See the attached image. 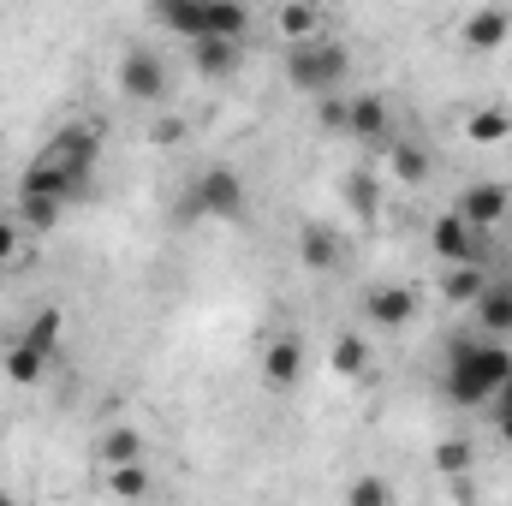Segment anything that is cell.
I'll return each mask as SVG.
<instances>
[{
    "mask_svg": "<svg viewBox=\"0 0 512 506\" xmlns=\"http://www.w3.org/2000/svg\"><path fill=\"white\" fill-rule=\"evenodd\" d=\"M143 459V441H137V429H108L102 435V465L114 471V465H137Z\"/></svg>",
    "mask_w": 512,
    "mask_h": 506,
    "instance_id": "7402d4cb",
    "label": "cell"
},
{
    "mask_svg": "<svg viewBox=\"0 0 512 506\" xmlns=\"http://www.w3.org/2000/svg\"><path fill=\"white\" fill-rule=\"evenodd\" d=\"M161 30H173V36H185L191 48L197 42H245L251 36V12L245 6H215V0H161L155 12H149Z\"/></svg>",
    "mask_w": 512,
    "mask_h": 506,
    "instance_id": "3957f363",
    "label": "cell"
},
{
    "mask_svg": "<svg viewBox=\"0 0 512 506\" xmlns=\"http://www.w3.org/2000/svg\"><path fill=\"white\" fill-rule=\"evenodd\" d=\"M274 24H280L286 48H298V42H310V36L322 30V12H316V6H280V12H274Z\"/></svg>",
    "mask_w": 512,
    "mask_h": 506,
    "instance_id": "ac0fdd59",
    "label": "cell"
},
{
    "mask_svg": "<svg viewBox=\"0 0 512 506\" xmlns=\"http://www.w3.org/2000/svg\"><path fill=\"white\" fill-rule=\"evenodd\" d=\"M191 66H197L203 78H227V72L239 66V48H233V42H197V48H191Z\"/></svg>",
    "mask_w": 512,
    "mask_h": 506,
    "instance_id": "ffe728a7",
    "label": "cell"
},
{
    "mask_svg": "<svg viewBox=\"0 0 512 506\" xmlns=\"http://www.w3.org/2000/svg\"><path fill=\"white\" fill-rule=\"evenodd\" d=\"M120 96L126 102H167V60L155 48H126L120 54Z\"/></svg>",
    "mask_w": 512,
    "mask_h": 506,
    "instance_id": "8992f818",
    "label": "cell"
},
{
    "mask_svg": "<svg viewBox=\"0 0 512 506\" xmlns=\"http://www.w3.org/2000/svg\"><path fill=\"white\" fill-rule=\"evenodd\" d=\"M48 364H54V358H42L36 346H24V340H18V346L6 352V381H18V387H36V381L48 376Z\"/></svg>",
    "mask_w": 512,
    "mask_h": 506,
    "instance_id": "d6986e66",
    "label": "cell"
},
{
    "mask_svg": "<svg viewBox=\"0 0 512 506\" xmlns=\"http://www.w3.org/2000/svg\"><path fill=\"white\" fill-rule=\"evenodd\" d=\"M512 381V352L483 340V334H459L447 340V399L465 411H483L501 387Z\"/></svg>",
    "mask_w": 512,
    "mask_h": 506,
    "instance_id": "7a4b0ae2",
    "label": "cell"
},
{
    "mask_svg": "<svg viewBox=\"0 0 512 506\" xmlns=\"http://www.w3.org/2000/svg\"><path fill=\"white\" fill-rule=\"evenodd\" d=\"M298 262L316 268V274L340 268V233H334L328 221H304V227H298Z\"/></svg>",
    "mask_w": 512,
    "mask_h": 506,
    "instance_id": "7c38bea8",
    "label": "cell"
},
{
    "mask_svg": "<svg viewBox=\"0 0 512 506\" xmlns=\"http://www.w3.org/2000/svg\"><path fill=\"white\" fill-rule=\"evenodd\" d=\"M12 256H18V227L0 221V262H12Z\"/></svg>",
    "mask_w": 512,
    "mask_h": 506,
    "instance_id": "4dcf8cb0",
    "label": "cell"
},
{
    "mask_svg": "<svg viewBox=\"0 0 512 506\" xmlns=\"http://www.w3.org/2000/svg\"><path fill=\"white\" fill-rule=\"evenodd\" d=\"M316 114H322V126L346 131V96H328V102H316Z\"/></svg>",
    "mask_w": 512,
    "mask_h": 506,
    "instance_id": "f546056e",
    "label": "cell"
},
{
    "mask_svg": "<svg viewBox=\"0 0 512 506\" xmlns=\"http://www.w3.org/2000/svg\"><path fill=\"white\" fill-rule=\"evenodd\" d=\"M364 316H370L376 328H405V322L417 316V298H411V286H370Z\"/></svg>",
    "mask_w": 512,
    "mask_h": 506,
    "instance_id": "4fadbf2b",
    "label": "cell"
},
{
    "mask_svg": "<svg viewBox=\"0 0 512 506\" xmlns=\"http://www.w3.org/2000/svg\"><path fill=\"white\" fill-rule=\"evenodd\" d=\"M429 245H435V256H441L447 268H465V262H477V251H483V239L459 221V209H453V215H441V221L429 227Z\"/></svg>",
    "mask_w": 512,
    "mask_h": 506,
    "instance_id": "9c48e42d",
    "label": "cell"
},
{
    "mask_svg": "<svg viewBox=\"0 0 512 506\" xmlns=\"http://www.w3.org/2000/svg\"><path fill=\"white\" fill-rule=\"evenodd\" d=\"M90 167H96V126H66L48 137V149L24 167L18 179V197L30 203H72L90 191Z\"/></svg>",
    "mask_w": 512,
    "mask_h": 506,
    "instance_id": "6da1fadb",
    "label": "cell"
},
{
    "mask_svg": "<svg viewBox=\"0 0 512 506\" xmlns=\"http://www.w3.org/2000/svg\"><path fill=\"white\" fill-rule=\"evenodd\" d=\"M286 78H292V90H304V96H316V102L346 96V84H352V54H346L334 36H310V42L286 48Z\"/></svg>",
    "mask_w": 512,
    "mask_h": 506,
    "instance_id": "277c9868",
    "label": "cell"
},
{
    "mask_svg": "<svg viewBox=\"0 0 512 506\" xmlns=\"http://www.w3.org/2000/svg\"><path fill=\"white\" fill-rule=\"evenodd\" d=\"M435 471L441 477H465L471 471V441H441L435 447Z\"/></svg>",
    "mask_w": 512,
    "mask_h": 506,
    "instance_id": "484cf974",
    "label": "cell"
},
{
    "mask_svg": "<svg viewBox=\"0 0 512 506\" xmlns=\"http://www.w3.org/2000/svg\"><path fill=\"white\" fill-rule=\"evenodd\" d=\"M507 209H512V185H471L465 203H459V221H465L477 239H489V233L507 221Z\"/></svg>",
    "mask_w": 512,
    "mask_h": 506,
    "instance_id": "52a82bcc",
    "label": "cell"
},
{
    "mask_svg": "<svg viewBox=\"0 0 512 506\" xmlns=\"http://www.w3.org/2000/svg\"><path fill=\"white\" fill-rule=\"evenodd\" d=\"M387 167H393L399 185H423V179H429V155H423V143H411V137H393V143H387Z\"/></svg>",
    "mask_w": 512,
    "mask_h": 506,
    "instance_id": "9a60e30c",
    "label": "cell"
},
{
    "mask_svg": "<svg viewBox=\"0 0 512 506\" xmlns=\"http://www.w3.org/2000/svg\"><path fill=\"white\" fill-rule=\"evenodd\" d=\"M465 48H477V54H489V48H501L512 36V12L507 6H477V12H465Z\"/></svg>",
    "mask_w": 512,
    "mask_h": 506,
    "instance_id": "8fae6325",
    "label": "cell"
},
{
    "mask_svg": "<svg viewBox=\"0 0 512 506\" xmlns=\"http://www.w3.org/2000/svg\"><path fill=\"white\" fill-rule=\"evenodd\" d=\"M346 137L352 143H393V120H387V102L376 90L346 96Z\"/></svg>",
    "mask_w": 512,
    "mask_h": 506,
    "instance_id": "ba28073f",
    "label": "cell"
},
{
    "mask_svg": "<svg viewBox=\"0 0 512 506\" xmlns=\"http://www.w3.org/2000/svg\"><path fill=\"white\" fill-rule=\"evenodd\" d=\"M108 489H114L120 501H143V495H149V465H143V459H137V465H114V471H108Z\"/></svg>",
    "mask_w": 512,
    "mask_h": 506,
    "instance_id": "603a6c76",
    "label": "cell"
},
{
    "mask_svg": "<svg viewBox=\"0 0 512 506\" xmlns=\"http://www.w3.org/2000/svg\"><path fill=\"white\" fill-rule=\"evenodd\" d=\"M0 506H18V501H12V495H0Z\"/></svg>",
    "mask_w": 512,
    "mask_h": 506,
    "instance_id": "1f68e13d",
    "label": "cell"
},
{
    "mask_svg": "<svg viewBox=\"0 0 512 506\" xmlns=\"http://www.w3.org/2000/svg\"><path fill=\"white\" fill-rule=\"evenodd\" d=\"M60 328H66V316L48 304V310H36V316L18 328V340H24V346H36L42 358H54V352H60Z\"/></svg>",
    "mask_w": 512,
    "mask_h": 506,
    "instance_id": "2e32d148",
    "label": "cell"
},
{
    "mask_svg": "<svg viewBox=\"0 0 512 506\" xmlns=\"http://www.w3.org/2000/svg\"><path fill=\"white\" fill-rule=\"evenodd\" d=\"M489 411H495V423H501V435L512 441V381L501 387V393H495V399H489Z\"/></svg>",
    "mask_w": 512,
    "mask_h": 506,
    "instance_id": "f1b7e54d",
    "label": "cell"
},
{
    "mask_svg": "<svg viewBox=\"0 0 512 506\" xmlns=\"http://www.w3.org/2000/svg\"><path fill=\"white\" fill-rule=\"evenodd\" d=\"M185 215H209V221H239L245 215V179L233 167H203L191 179V197H185Z\"/></svg>",
    "mask_w": 512,
    "mask_h": 506,
    "instance_id": "5b68a950",
    "label": "cell"
},
{
    "mask_svg": "<svg viewBox=\"0 0 512 506\" xmlns=\"http://www.w3.org/2000/svg\"><path fill=\"white\" fill-rule=\"evenodd\" d=\"M471 143H501L512 131V114H501V108H483V114H471Z\"/></svg>",
    "mask_w": 512,
    "mask_h": 506,
    "instance_id": "d4e9b609",
    "label": "cell"
},
{
    "mask_svg": "<svg viewBox=\"0 0 512 506\" xmlns=\"http://www.w3.org/2000/svg\"><path fill=\"white\" fill-rule=\"evenodd\" d=\"M477 334H512V286L489 280V292L477 298Z\"/></svg>",
    "mask_w": 512,
    "mask_h": 506,
    "instance_id": "5bb4252c",
    "label": "cell"
},
{
    "mask_svg": "<svg viewBox=\"0 0 512 506\" xmlns=\"http://www.w3.org/2000/svg\"><path fill=\"white\" fill-rule=\"evenodd\" d=\"M149 143H161V149H173V143H185V120H179V114H161V120L149 126Z\"/></svg>",
    "mask_w": 512,
    "mask_h": 506,
    "instance_id": "4316f807",
    "label": "cell"
},
{
    "mask_svg": "<svg viewBox=\"0 0 512 506\" xmlns=\"http://www.w3.org/2000/svg\"><path fill=\"white\" fill-rule=\"evenodd\" d=\"M304 376V346L292 340V334H274L268 346H262V381L274 387V393H286V387H298Z\"/></svg>",
    "mask_w": 512,
    "mask_h": 506,
    "instance_id": "30bf717a",
    "label": "cell"
},
{
    "mask_svg": "<svg viewBox=\"0 0 512 506\" xmlns=\"http://www.w3.org/2000/svg\"><path fill=\"white\" fill-rule=\"evenodd\" d=\"M441 292H447L453 304H477V298L489 292V274H483V262H465V268H447V280H441Z\"/></svg>",
    "mask_w": 512,
    "mask_h": 506,
    "instance_id": "e0dca14e",
    "label": "cell"
},
{
    "mask_svg": "<svg viewBox=\"0 0 512 506\" xmlns=\"http://www.w3.org/2000/svg\"><path fill=\"white\" fill-rule=\"evenodd\" d=\"M334 370H340V376H370V340H364V334H340V340H334Z\"/></svg>",
    "mask_w": 512,
    "mask_h": 506,
    "instance_id": "44dd1931",
    "label": "cell"
},
{
    "mask_svg": "<svg viewBox=\"0 0 512 506\" xmlns=\"http://www.w3.org/2000/svg\"><path fill=\"white\" fill-rule=\"evenodd\" d=\"M346 506H393V489H387V477H352L346 483Z\"/></svg>",
    "mask_w": 512,
    "mask_h": 506,
    "instance_id": "cb8c5ba5",
    "label": "cell"
},
{
    "mask_svg": "<svg viewBox=\"0 0 512 506\" xmlns=\"http://www.w3.org/2000/svg\"><path fill=\"white\" fill-rule=\"evenodd\" d=\"M346 197L358 203V215H376V179H364V173H358V179L346 185Z\"/></svg>",
    "mask_w": 512,
    "mask_h": 506,
    "instance_id": "83f0119b",
    "label": "cell"
}]
</instances>
